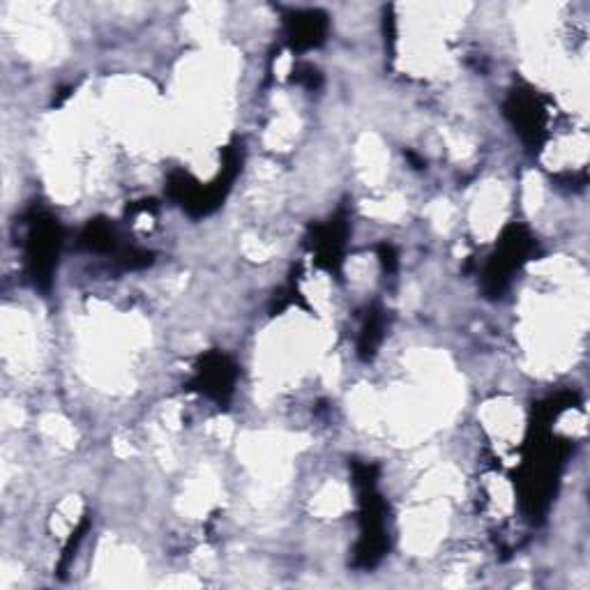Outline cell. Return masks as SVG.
Returning <instances> with one entry per match:
<instances>
[{"mask_svg":"<svg viewBox=\"0 0 590 590\" xmlns=\"http://www.w3.org/2000/svg\"><path fill=\"white\" fill-rule=\"evenodd\" d=\"M60 247V229L54 219L35 222L28 236V263L33 270L35 282L47 284V279L54 270V259Z\"/></svg>","mask_w":590,"mask_h":590,"instance_id":"1","label":"cell"},{"mask_svg":"<svg viewBox=\"0 0 590 590\" xmlns=\"http://www.w3.org/2000/svg\"><path fill=\"white\" fill-rule=\"evenodd\" d=\"M531 242L524 236L521 229H512V238H505L501 252L494 256L491 266L487 270V284L491 286V291H501L505 282H508L510 272L519 266L521 256L526 254V249Z\"/></svg>","mask_w":590,"mask_h":590,"instance_id":"2","label":"cell"},{"mask_svg":"<svg viewBox=\"0 0 590 590\" xmlns=\"http://www.w3.org/2000/svg\"><path fill=\"white\" fill-rule=\"evenodd\" d=\"M199 385L203 392L217 399L229 395L233 385V365H229V360L222 355H210L199 372Z\"/></svg>","mask_w":590,"mask_h":590,"instance_id":"3","label":"cell"},{"mask_svg":"<svg viewBox=\"0 0 590 590\" xmlns=\"http://www.w3.org/2000/svg\"><path fill=\"white\" fill-rule=\"evenodd\" d=\"M325 21L314 12L295 14L289 21V35L295 47H312L323 40Z\"/></svg>","mask_w":590,"mask_h":590,"instance_id":"4","label":"cell"}]
</instances>
